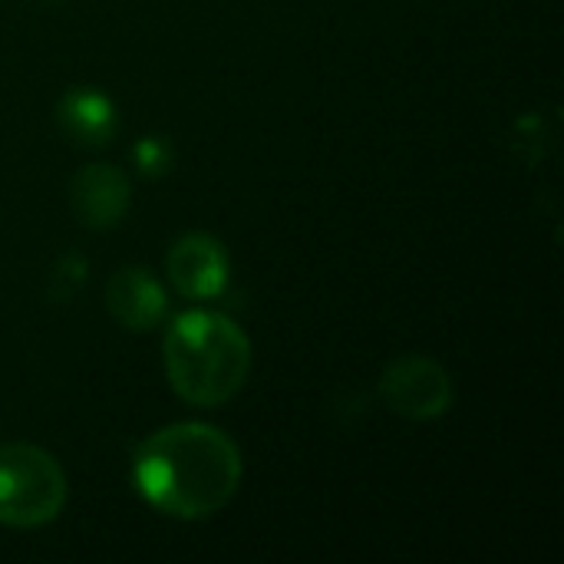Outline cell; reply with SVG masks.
<instances>
[{
	"label": "cell",
	"instance_id": "9c48e42d",
	"mask_svg": "<svg viewBox=\"0 0 564 564\" xmlns=\"http://www.w3.org/2000/svg\"><path fill=\"white\" fill-rule=\"evenodd\" d=\"M132 159H135V169H139L142 175L159 178V175H165V172H169V165H172V149H169V142H165V139L145 135V139H139V142H135Z\"/></svg>",
	"mask_w": 564,
	"mask_h": 564
},
{
	"label": "cell",
	"instance_id": "6da1fadb",
	"mask_svg": "<svg viewBox=\"0 0 564 564\" xmlns=\"http://www.w3.org/2000/svg\"><path fill=\"white\" fill-rule=\"evenodd\" d=\"M132 479L152 509L195 522L231 502L241 482V453L215 426L175 423L139 446Z\"/></svg>",
	"mask_w": 564,
	"mask_h": 564
},
{
	"label": "cell",
	"instance_id": "5b68a950",
	"mask_svg": "<svg viewBox=\"0 0 564 564\" xmlns=\"http://www.w3.org/2000/svg\"><path fill=\"white\" fill-rule=\"evenodd\" d=\"M165 271L172 288L182 297L192 301H212L228 288V251L218 238L205 235V231H192L182 235L165 258Z\"/></svg>",
	"mask_w": 564,
	"mask_h": 564
},
{
	"label": "cell",
	"instance_id": "52a82bcc",
	"mask_svg": "<svg viewBox=\"0 0 564 564\" xmlns=\"http://www.w3.org/2000/svg\"><path fill=\"white\" fill-rule=\"evenodd\" d=\"M106 307L126 330H152L162 324L169 301L159 278L145 268H122L106 284Z\"/></svg>",
	"mask_w": 564,
	"mask_h": 564
},
{
	"label": "cell",
	"instance_id": "ba28073f",
	"mask_svg": "<svg viewBox=\"0 0 564 564\" xmlns=\"http://www.w3.org/2000/svg\"><path fill=\"white\" fill-rule=\"evenodd\" d=\"M56 122L76 145H106L116 129V102L96 86H73L56 102Z\"/></svg>",
	"mask_w": 564,
	"mask_h": 564
},
{
	"label": "cell",
	"instance_id": "3957f363",
	"mask_svg": "<svg viewBox=\"0 0 564 564\" xmlns=\"http://www.w3.org/2000/svg\"><path fill=\"white\" fill-rule=\"evenodd\" d=\"M66 506V473L40 446L0 449V525L40 529Z\"/></svg>",
	"mask_w": 564,
	"mask_h": 564
},
{
	"label": "cell",
	"instance_id": "277c9868",
	"mask_svg": "<svg viewBox=\"0 0 564 564\" xmlns=\"http://www.w3.org/2000/svg\"><path fill=\"white\" fill-rule=\"evenodd\" d=\"M383 403L403 420H436L453 403L449 373L430 357H400L380 377Z\"/></svg>",
	"mask_w": 564,
	"mask_h": 564
},
{
	"label": "cell",
	"instance_id": "7a4b0ae2",
	"mask_svg": "<svg viewBox=\"0 0 564 564\" xmlns=\"http://www.w3.org/2000/svg\"><path fill=\"white\" fill-rule=\"evenodd\" d=\"M251 340L218 311H188L165 334V373L172 390L202 410L228 403L248 380Z\"/></svg>",
	"mask_w": 564,
	"mask_h": 564
},
{
	"label": "cell",
	"instance_id": "8992f818",
	"mask_svg": "<svg viewBox=\"0 0 564 564\" xmlns=\"http://www.w3.org/2000/svg\"><path fill=\"white\" fill-rule=\"evenodd\" d=\"M129 178L112 165H86L69 185V205L86 228L106 231L129 212Z\"/></svg>",
	"mask_w": 564,
	"mask_h": 564
}]
</instances>
